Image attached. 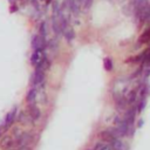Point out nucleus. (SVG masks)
<instances>
[{
    "label": "nucleus",
    "mask_w": 150,
    "mask_h": 150,
    "mask_svg": "<svg viewBox=\"0 0 150 150\" xmlns=\"http://www.w3.org/2000/svg\"><path fill=\"white\" fill-rule=\"evenodd\" d=\"M31 46L34 51H44V49L47 47V41L46 38L41 36L40 34H35L33 35L32 40H31Z\"/></svg>",
    "instance_id": "1"
},
{
    "label": "nucleus",
    "mask_w": 150,
    "mask_h": 150,
    "mask_svg": "<svg viewBox=\"0 0 150 150\" xmlns=\"http://www.w3.org/2000/svg\"><path fill=\"white\" fill-rule=\"evenodd\" d=\"M45 71L41 69L40 67H35V71L31 77V85L32 87H35V86H39V85H42L44 81H45Z\"/></svg>",
    "instance_id": "2"
},
{
    "label": "nucleus",
    "mask_w": 150,
    "mask_h": 150,
    "mask_svg": "<svg viewBox=\"0 0 150 150\" xmlns=\"http://www.w3.org/2000/svg\"><path fill=\"white\" fill-rule=\"evenodd\" d=\"M113 96H114V100H115V107H116V109H117L118 112H124L126 109H127L129 106H130V104L128 103L127 97L123 96L122 94H120V95L114 94Z\"/></svg>",
    "instance_id": "3"
},
{
    "label": "nucleus",
    "mask_w": 150,
    "mask_h": 150,
    "mask_svg": "<svg viewBox=\"0 0 150 150\" xmlns=\"http://www.w3.org/2000/svg\"><path fill=\"white\" fill-rule=\"evenodd\" d=\"M26 113L29 115L33 121H36L41 117V110H40V108L35 104V103H28L27 104V108H26Z\"/></svg>",
    "instance_id": "4"
},
{
    "label": "nucleus",
    "mask_w": 150,
    "mask_h": 150,
    "mask_svg": "<svg viewBox=\"0 0 150 150\" xmlns=\"http://www.w3.org/2000/svg\"><path fill=\"white\" fill-rule=\"evenodd\" d=\"M150 52V48H147L145 51H143L142 53H139L135 56H129L127 60H126V62L127 63H143L144 61V59L147 57V55L149 54Z\"/></svg>",
    "instance_id": "5"
},
{
    "label": "nucleus",
    "mask_w": 150,
    "mask_h": 150,
    "mask_svg": "<svg viewBox=\"0 0 150 150\" xmlns=\"http://www.w3.org/2000/svg\"><path fill=\"white\" fill-rule=\"evenodd\" d=\"M13 147H14V137L12 135H5L1 137V141H0V149L8 150Z\"/></svg>",
    "instance_id": "6"
},
{
    "label": "nucleus",
    "mask_w": 150,
    "mask_h": 150,
    "mask_svg": "<svg viewBox=\"0 0 150 150\" xmlns=\"http://www.w3.org/2000/svg\"><path fill=\"white\" fill-rule=\"evenodd\" d=\"M98 138H100V141H103V142H106V143H109L110 144L114 139H115V137H114V135L109 131V129H107V130H102V131H100L98 133Z\"/></svg>",
    "instance_id": "7"
},
{
    "label": "nucleus",
    "mask_w": 150,
    "mask_h": 150,
    "mask_svg": "<svg viewBox=\"0 0 150 150\" xmlns=\"http://www.w3.org/2000/svg\"><path fill=\"white\" fill-rule=\"evenodd\" d=\"M15 117H17V108L14 107L11 112H9L7 115H6V118H5V123H4V126H5V128L6 129H8L9 127H11L13 123H14V121H15Z\"/></svg>",
    "instance_id": "8"
},
{
    "label": "nucleus",
    "mask_w": 150,
    "mask_h": 150,
    "mask_svg": "<svg viewBox=\"0 0 150 150\" xmlns=\"http://www.w3.org/2000/svg\"><path fill=\"white\" fill-rule=\"evenodd\" d=\"M44 51H34L33 52V54H32V56H31V63H32V66H34V67H36L40 62H41V60L44 59V53H42Z\"/></svg>",
    "instance_id": "9"
},
{
    "label": "nucleus",
    "mask_w": 150,
    "mask_h": 150,
    "mask_svg": "<svg viewBox=\"0 0 150 150\" xmlns=\"http://www.w3.org/2000/svg\"><path fill=\"white\" fill-rule=\"evenodd\" d=\"M18 121L20 124H24V126H27V124H32L34 121L29 117V115L26 113V110H22V112H20L19 114V117H18Z\"/></svg>",
    "instance_id": "10"
},
{
    "label": "nucleus",
    "mask_w": 150,
    "mask_h": 150,
    "mask_svg": "<svg viewBox=\"0 0 150 150\" xmlns=\"http://www.w3.org/2000/svg\"><path fill=\"white\" fill-rule=\"evenodd\" d=\"M52 27H53V31H54V33L56 35H61L62 34V29H61V26H60V21H59L57 17H53Z\"/></svg>",
    "instance_id": "11"
},
{
    "label": "nucleus",
    "mask_w": 150,
    "mask_h": 150,
    "mask_svg": "<svg viewBox=\"0 0 150 150\" xmlns=\"http://www.w3.org/2000/svg\"><path fill=\"white\" fill-rule=\"evenodd\" d=\"M127 100H128V103L129 104H134L137 102V98H138V94H137V91L136 89H133V91H130L128 93V95L126 96Z\"/></svg>",
    "instance_id": "12"
},
{
    "label": "nucleus",
    "mask_w": 150,
    "mask_h": 150,
    "mask_svg": "<svg viewBox=\"0 0 150 150\" xmlns=\"http://www.w3.org/2000/svg\"><path fill=\"white\" fill-rule=\"evenodd\" d=\"M62 34H63L65 39L67 40L68 42H71L72 40L75 38V32H74V29H73L72 27H69V26H68V27L65 29V31L62 32Z\"/></svg>",
    "instance_id": "13"
},
{
    "label": "nucleus",
    "mask_w": 150,
    "mask_h": 150,
    "mask_svg": "<svg viewBox=\"0 0 150 150\" xmlns=\"http://www.w3.org/2000/svg\"><path fill=\"white\" fill-rule=\"evenodd\" d=\"M35 98H36V89L33 87V88L29 89L27 95H26V102L27 103H34Z\"/></svg>",
    "instance_id": "14"
},
{
    "label": "nucleus",
    "mask_w": 150,
    "mask_h": 150,
    "mask_svg": "<svg viewBox=\"0 0 150 150\" xmlns=\"http://www.w3.org/2000/svg\"><path fill=\"white\" fill-rule=\"evenodd\" d=\"M93 150H112V147L109 143H106L103 141H98L95 143Z\"/></svg>",
    "instance_id": "15"
},
{
    "label": "nucleus",
    "mask_w": 150,
    "mask_h": 150,
    "mask_svg": "<svg viewBox=\"0 0 150 150\" xmlns=\"http://www.w3.org/2000/svg\"><path fill=\"white\" fill-rule=\"evenodd\" d=\"M69 11L76 15L80 13V3L77 0H71V8H69Z\"/></svg>",
    "instance_id": "16"
},
{
    "label": "nucleus",
    "mask_w": 150,
    "mask_h": 150,
    "mask_svg": "<svg viewBox=\"0 0 150 150\" xmlns=\"http://www.w3.org/2000/svg\"><path fill=\"white\" fill-rule=\"evenodd\" d=\"M145 107H147V98H137V103H136L137 113H142Z\"/></svg>",
    "instance_id": "17"
},
{
    "label": "nucleus",
    "mask_w": 150,
    "mask_h": 150,
    "mask_svg": "<svg viewBox=\"0 0 150 150\" xmlns=\"http://www.w3.org/2000/svg\"><path fill=\"white\" fill-rule=\"evenodd\" d=\"M103 67L107 72H110L113 71V68H114V63H113V60L110 57H104L103 59Z\"/></svg>",
    "instance_id": "18"
},
{
    "label": "nucleus",
    "mask_w": 150,
    "mask_h": 150,
    "mask_svg": "<svg viewBox=\"0 0 150 150\" xmlns=\"http://www.w3.org/2000/svg\"><path fill=\"white\" fill-rule=\"evenodd\" d=\"M39 34L46 38L47 36V28H46V22H41L40 24V28H39Z\"/></svg>",
    "instance_id": "19"
},
{
    "label": "nucleus",
    "mask_w": 150,
    "mask_h": 150,
    "mask_svg": "<svg viewBox=\"0 0 150 150\" xmlns=\"http://www.w3.org/2000/svg\"><path fill=\"white\" fill-rule=\"evenodd\" d=\"M56 47H57V40L56 39H52V40H49V41L47 42V47L46 48L53 51V49H55Z\"/></svg>",
    "instance_id": "20"
},
{
    "label": "nucleus",
    "mask_w": 150,
    "mask_h": 150,
    "mask_svg": "<svg viewBox=\"0 0 150 150\" xmlns=\"http://www.w3.org/2000/svg\"><path fill=\"white\" fill-rule=\"evenodd\" d=\"M143 69H144V67H143V66H139V67L137 68V71H135V72L131 74L130 79H136V77H138L139 75L142 76V74H143Z\"/></svg>",
    "instance_id": "21"
},
{
    "label": "nucleus",
    "mask_w": 150,
    "mask_h": 150,
    "mask_svg": "<svg viewBox=\"0 0 150 150\" xmlns=\"http://www.w3.org/2000/svg\"><path fill=\"white\" fill-rule=\"evenodd\" d=\"M60 7H61V11H69V8H71V0H63V3Z\"/></svg>",
    "instance_id": "22"
},
{
    "label": "nucleus",
    "mask_w": 150,
    "mask_h": 150,
    "mask_svg": "<svg viewBox=\"0 0 150 150\" xmlns=\"http://www.w3.org/2000/svg\"><path fill=\"white\" fill-rule=\"evenodd\" d=\"M82 4H83L85 9H89L93 5V0H82Z\"/></svg>",
    "instance_id": "23"
},
{
    "label": "nucleus",
    "mask_w": 150,
    "mask_h": 150,
    "mask_svg": "<svg viewBox=\"0 0 150 150\" xmlns=\"http://www.w3.org/2000/svg\"><path fill=\"white\" fill-rule=\"evenodd\" d=\"M31 4H32V6L36 9V11H40V5H39V1H38V0H32Z\"/></svg>",
    "instance_id": "24"
},
{
    "label": "nucleus",
    "mask_w": 150,
    "mask_h": 150,
    "mask_svg": "<svg viewBox=\"0 0 150 150\" xmlns=\"http://www.w3.org/2000/svg\"><path fill=\"white\" fill-rule=\"evenodd\" d=\"M18 11V6L17 5H11V6H9V12H11V13H14V12H17Z\"/></svg>",
    "instance_id": "25"
},
{
    "label": "nucleus",
    "mask_w": 150,
    "mask_h": 150,
    "mask_svg": "<svg viewBox=\"0 0 150 150\" xmlns=\"http://www.w3.org/2000/svg\"><path fill=\"white\" fill-rule=\"evenodd\" d=\"M147 14H148V21L147 22L150 24V3L148 4V7H147Z\"/></svg>",
    "instance_id": "26"
},
{
    "label": "nucleus",
    "mask_w": 150,
    "mask_h": 150,
    "mask_svg": "<svg viewBox=\"0 0 150 150\" xmlns=\"http://www.w3.org/2000/svg\"><path fill=\"white\" fill-rule=\"evenodd\" d=\"M4 130H6V128H5V126L3 124L1 127H0V138H1V136H3V133H4Z\"/></svg>",
    "instance_id": "27"
},
{
    "label": "nucleus",
    "mask_w": 150,
    "mask_h": 150,
    "mask_svg": "<svg viewBox=\"0 0 150 150\" xmlns=\"http://www.w3.org/2000/svg\"><path fill=\"white\" fill-rule=\"evenodd\" d=\"M143 122H144V121H143V120H138V123H137V127H138V128H141V127H143V124H144Z\"/></svg>",
    "instance_id": "28"
},
{
    "label": "nucleus",
    "mask_w": 150,
    "mask_h": 150,
    "mask_svg": "<svg viewBox=\"0 0 150 150\" xmlns=\"http://www.w3.org/2000/svg\"><path fill=\"white\" fill-rule=\"evenodd\" d=\"M45 1H46V4H47V5H49L51 3H53V0H45Z\"/></svg>",
    "instance_id": "29"
}]
</instances>
